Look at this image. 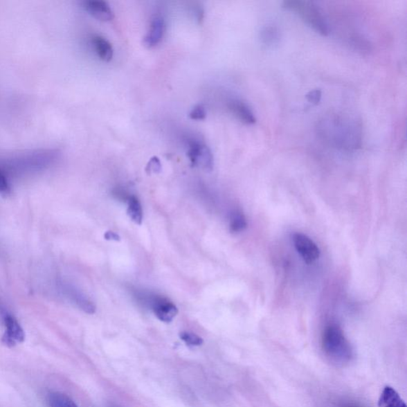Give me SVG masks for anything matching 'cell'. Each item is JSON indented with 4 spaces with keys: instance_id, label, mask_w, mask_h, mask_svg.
Listing matches in <instances>:
<instances>
[{
    "instance_id": "obj_22",
    "label": "cell",
    "mask_w": 407,
    "mask_h": 407,
    "mask_svg": "<svg viewBox=\"0 0 407 407\" xmlns=\"http://www.w3.org/2000/svg\"><path fill=\"white\" fill-rule=\"evenodd\" d=\"M194 12L197 19L201 22L204 17V10L199 4L195 5Z\"/></svg>"
},
{
    "instance_id": "obj_12",
    "label": "cell",
    "mask_w": 407,
    "mask_h": 407,
    "mask_svg": "<svg viewBox=\"0 0 407 407\" xmlns=\"http://www.w3.org/2000/svg\"><path fill=\"white\" fill-rule=\"evenodd\" d=\"M379 407H406L405 401L396 390L387 386L379 399Z\"/></svg>"
},
{
    "instance_id": "obj_24",
    "label": "cell",
    "mask_w": 407,
    "mask_h": 407,
    "mask_svg": "<svg viewBox=\"0 0 407 407\" xmlns=\"http://www.w3.org/2000/svg\"><path fill=\"white\" fill-rule=\"evenodd\" d=\"M342 407H356V406H342Z\"/></svg>"
},
{
    "instance_id": "obj_11",
    "label": "cell",
    "mask_w": 407,
    "mask_h": 407,
    "mask_svg": "<svg viewBox=\"0 0 407 407\" xmlns=\"http://www.w3.org/2000/svg\"><path fill=\"white\" fill-rule=\"evenodd\" d=\"M92 44L96 55L102 61L109 62L114 57V47L110 42L100 35H94L92 37Z\"/></svg>"
},
{
    "instance_id": "obj_6",
    "label": "cell",
    "mask_w": 407,
    "mask_h": 407,
    "mask_svg": "<svg viewBox=\"0 0 407 407\" xmlns=\"http://www.w3.org/2000/svg\"><path fill=\"white\" fill-rule=\"evenodd\" d=\"M61 285L64 293L76 304L80 309L89 314L95 313L96 307L94 304L82 291H80L69 283L62 282Z\"/></svg>"
},
{
    "instance_id": "obj_17",
    "label": "cell",
    "mask_w": 407,
    "mask_h": 407,
    "mask_svg": "<svg viewBox=\"0 0 407 407\" xmlns=\"http://www.w3.org/2000/svg\"><path fill=\"white\" fill-rule=\"evenodd\" d=\"M180 337L187 345L191 346H199L202 345L204 342L201 337L195 334L188 333V332H182V333L180 334Z\"/></svg>"
},
{
    "instance_id": "obj_3",
    "label": "cell",
    "mask_w": 407,
    "mask_h": 407,
    "mask_svg": "<svg viewBox=\"0 0 407 407\" xmlns=\"http://www.w3.org/2000/svg\"><path fill=\"white\" fill-rule=\"evenodd\" d=\"M187 155L192 165L199 167L206 171H211L213 168V156L206 144L190 139L188 141V151Z\"/></svg>"
},
{
    "instance_id": "obj_18",
    "label": "cell",
    "mask_w": 407,
    "mask_h": 407,
    "mask_svg": "<svg viewBox=\"0 0 407 407\" xmlns=\"http://www.w3.org/2000/svg\"><path fill=\"white\" fill-rule=\"evenodd\" d=\"M10 192V186L6 170L3 167H0V195L7 196Z\"/></svg>"
},
{
    "instance_id": "obj_1",
    "label": "cell",
    "mask_w": 407,
    "mask_h": 407,
    "mask_svg": "<svg viewBox=\"0 0 407 407\" xmlns=\"http://www.w3.org/2000/svg\"><path fill=\"white\" fill-rule=\"evenodd\" d=\"M323 347L326 356L338 365L350 363L354 356L350 343L336 325H330L325 328L323 336Z\"/></svg>"
},
{
    "instance_id": "obj_16",
    "label": "cell",
    "mask_w": 407,
    "mask_h": 407,
    "mask_svg": "<svg viewBox=\"0 0 407 407\" xmlns=\"http://www.w3.org/2000/svg\"><path fill=\"white\" fill-rule=\"evenodd\" d=\"M247 228V221L242 212L235 211L230 218V230L232 233H239Z\"/></svg>"
},
{
    "instance_id": "obj_4",
    "label": "cell",
    "mask_w": 407,
    "mask_h": 407,
    "mask_svg": "<svg viewBox=\"0 0 407 407\" xmlns=\"http://www.w3.org/2000/svg\"><path fill=\"white\" fill-rule=\"evenodd\" d=\"M293 244L298 253L307 264H313L319 258L320 250L314 241L302 233L293 235Z\"/></svg>"
},
{
    "instance_id": "obj_14",
    "label": "cell",
    "mask_w": 407,
    "mask_h": 407,
    "mask_svg": "<svg viewBox=\"0 0 407 407\" xmlns=\"http://www.w3.org/2000/svg\"><path fill=\"white\" fill-rule=\"evenodd\" d=\"M127 215L132 221L136 224H141L143 222V212L141 202L135 196L128 197Z\"/></svg>"
},
{
    "instance_id": "obj_15",
    "label": "cell",
    "mask_w": 407,
    "mask_h": 407,
    "mask_svg": "<svg viewBox=\"0 0 407 407\" xmlns=\"http://www.w3.org/2000/svg\"><path fill=\"white\" fill-rule=\"evenodd\" d=\"M49 407H78L68 395L61 392H53L48 396Z\"/></svg>"
},
{
    "instance_id": "obj_13",
    "label": "cell",
    "mask_w": 407,
    "mask_h": 407,
    "mask_svg": "<svg viewBox=\"0 0 407 407\" xmlns=\"http://www.w3.org/2000/svg\"><path fill=\"white\" fill-rule=\"evenodd\" d=\"M260 37L262 44L272 47L280 42V31L276 26L269 24L262 28Z\"/></svg>"
},
{
    "instance_id": "obj_23",
    "label": "cell",
    "mask_w": 407,
    "mask_h": 407,
    "mask_svg": "<svg viewBox=\"0 0 407 407\" xmlns=\"http://www.w3.org/2000/svg\"><path fill=\"white\" fill-rule=\"evenodd\" d=\"M105 238L107 240L120 241V235L111 231L106 232L105 234Z\"/></svg>"
},
{
    "instance_id": "obj_20",
    "label": "cell",
    "mask_w": 407,
    "mask_h": 407,
    "mask_svg": "<svg viewBox=\"0 0 407 407\" xmlns=\"http://www.w3.org/2000/svg\"><path fill=\"white\" fill-rule=\"evenodd\" d=\"M162 170V165H161L160 161L158 157H153L149 161V163L146 168L147 174H158Z\"/></svg>"
},
{
    "instance_id": "obj_19",
    "label": "cell",
    "mask_w": 407,
    "mask_h": 407,
    "mask_svg": "<svg viewBox=\"0 0 407 407\" xmlns=\"http://www.w3.org/2000/svg\"><path fill=\"white\" fill-rule=\"evenodd\" d=\"M207 116L205 107L202 105H197L192 109L190 114V118L194 120H203L206 119Z\"/></svg>"
},
{
    "instance_id": "obj_7",
    "label": "cell",
    "mask_w": 407,
    "mask_h": 407,
    "mask_svg": "<svg viewBox=\"0 0 407 407\" xmlns=\"http://www.w3.org/2000/svg\"><path fill=\"white\" fill-rule=\"evenodd\" d=\"M83 8L95 19L103 22L114 19V12L109 4L103 0H88L83 3Z\"/></svg>"
},
{
    "instance_id": "obj_5",
    "label": "cell",
    "mask_w": 407,
    "mask_h": 407,
    "mask_svg": "<svg viewBox=\"0 0 407 407\" xmlns=\"http://www.w3.org/2000/svg\"><path fill=\"white\" fill-rule=\"evenodd\" d=\"M5 333L2 341L9 347L23 343L25 340V333L19 321L13 316L5 315L4 317Z\"/></svg>"
},
{
    "instance_id": "obj_21",
    "label": "cell",
    "mask_w": 407,
    "mask_h": 407,
    "mask_svg": "<svg viewBox=\"0 0 407 407\" xmlns=\"http://www.w3.org/2000/svg\"><path fill=\"white\" fill-rule=\"evenodd\" d=\"M321 96H323V93H321L320 90L315 89L310 91V92L305 96V98H307L309 103L318 105L321 100Z\"/></svg>"
},
{
    "instance_id": "obj_10",
    "label": "cell",
    "mask_w": 407,
    "mask_h": 407,
    "mask_svg": "<svg viewBox=\"0 0 407 407\" xmlns=\"http://www.w3.org/2000/svg\"><path fill=\"white\" fill-rule=\"evenodd\" d=\"M228 109L241 122L246 125H254L256 118L253 111L251 110L248 105L239 100H230L228 105Z\"/></svg>"
},
{
    "instance_id": "obj_8",
    "label": "cell",
    "mask_w": 407,
    "mask_h": 407,
    "mask_svg": "<svg viewBox=\"0 0 407 407\" xmlns=\"http://www.w3.org/2000/svg\"><path fill=\"white\" fill-rule=\"evenodd\" d=\"M152 308L155 316L165 323H170L179 313L176 305L168 300L156 298L152 301Z\"/></svg>"
},
{
    "instance_id": "obj_9",
    "label": "cell",
    "mask_w": 407,
    "mask_h": 407,
    "mask_svg": "<svg viewBox=\"0 0 407 407\" xmlns=\"http://www.w3.org/2000/svg\"><path fill=\"white\" fill-rule=\"evenodd\" d=\"M165 30V24L163 18L161 16H155L150 24L146 36L144 37V44L150 48L158 46L163 39Z\"/></svg>"
},
{
    "instance_id": "obj_2",
    "label": "cell",
    "mask_w": 407,
    "mask_h": 407,
    "mask_svg": "<svg viewBox=\"0 0 407 407\" xmlns=\"http://www.w3.org/2000/svg\"><path fill=\"white\" fill-rule=\"evenodd\" d=\"M283 8L301 18L305 24L321 35L328 36L329 26L320 10L313 2L291 0L283 3Z\"/></svg>"
}]
</instances>
